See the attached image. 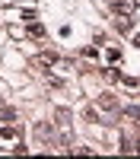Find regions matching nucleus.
Returning <instances> with one entry per match:
<instances>
[{
    "mask_svg": "<svg viewBox=\"0 0 140 159\" xmlns=\"http://www.w3.org/2000/svg\"><path fill=\"white\" fill-rule=\"evenodd\" d=\"M111 13H115V16H131V13H134V0H111Z\"/></svg>",
    "mask_w": 140,
    "mask_h": 159,
    "instance_id": "f257e3e1",
    "label": "nucleus"
},
{
    "mask_svg": "<svg viewBox=\"0 0 140 159\" xmlns=\"http://www.w3.org/2000/svg\"><path fill=\"white\" fill-rule=\"evenodd\" d=\"M32 64H35V67H54V64H57V54H54V51H42Z\"/></svg>",
    "mask_w": 140,
    "mask_h": 159,
    "instance_id": "f03ea898",
    "label": "nucleus"
},
{
    "mask_svg": "<svg viewBox=\"0 0 140 159\" xmlns=\"http://www.w3.org/2000/svg\"><path fill=\"white\" fill-rule=\"evenodd\" d=\"M99 108L102 111H121V105H118L115 96H99Z\"/></svg>",
    "mask_w": 140,
    "mask_h": 159,
    "instance_id": "7ed1b4c3",
    "label": "nucleus"
},
{
    "mask_svg": "<svg viewBox=\"0 0 140 159\" xmlns=\"http://www.w3.org/2000/svg\"><path fill=\"white\" fill-rule=\"evenodd\" d=\"M25 32H29L32 38H45V25H42V22H29V29H25Z\"/></svg>",
    "mask_w": 140,
    "mask_h": 159,
    "instance_id": "20e7f679",
    "label": "nucleus"
},
{
    "mask_svg": "<svg viewBox=\"0 0 140 159\" xmlns=\"http://www.w3.org/2000/svg\"><path fill=\"white\" fill-rule=\"evenodd\" d=\"M35 134H38V140H48V137H51V127H48V124H38Z\"/></svg>",
    "mask_w": 140,
    "mask_h": 159,
    "instance_id": "39448f33",
    "label": "nucleus"
},
{
    "mask_svg": "<svg viewBox=\"0 0 140 159\" xmlns=\"http://www.w3.org/2000/svg\"><path fill=\"white\" fill-rule=\"evenodd\" d=\"M0 140H16V130L13 127H0Z\"/></svg>",
    "mask_w": 140,
    "mask_h": 159,
    "instance_id": "423d86ee",
    "label": "nucleus"
},
{
    "mask_svg": "<svg viewBox=\"0 0 140 159\" xmlns=\"http://www.w3.org/2000/svg\"><path fill=\"white\" fill-rule=\"evenodd\" d=\"M0 118H3V121H13V118H16V111L7 108V105H0Z\"/></svg>",
    "mask_w": 140,
    "mask_h": 159,
    "instance_id": "0eeeda50",
    "label": "nucleus"
},
{
    "mask_svg": "<svg viewBox=\"0 0 140 159\" xmlns=\"http://www.w3.org/2000/svg\"><path fill=\"white\" fill-rule=\"evenodd\" d=\"M124 118H134V121L140 124V108H134V105H131V108H124Z\"/></svg>",
    "mask_w": 140,
    "mask_h": 159,
    "instance_id": "6e6552de",
    "label": "nucleus"
},
{
    "mask_svg": "<svg viewBox=\"0 0 140 159\" xmlns=\"http://www.w3.org/2000/svg\"><path fill=\"white\" fill-rule=\"evenodd\" d=\"M118 57H121V51H118V48H108V61L115 64V61H118Z\"/></svg>",
    "mask_w": 140,
    "mask_h": 159,
    "instance_id": "1a4fd4ad",
    "label": "nucleus"
}]
</instances>
